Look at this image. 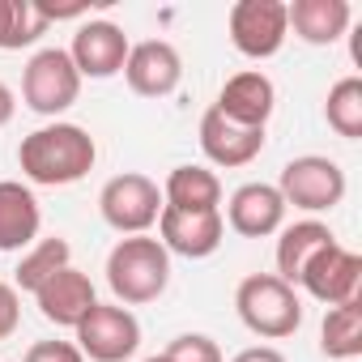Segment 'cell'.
Segmentation results:
<instances>
[{"mask_svg": "<svg viewBox=\"0 0 362 362\" xmlns=\"http://www.w3.org/2000/svg\"><path fill=\"white\" fill-rule=\"evenodd\" d=\"M94 162H98L94 136L81 124H69V119L35 128L18 145V166L39 188H69V184H77V179H86L94 170Z\"/></svg>", "mask_w": 362, "mask_h": 362, "instance_id": "6da1fadb", "label": "cell"}, {"mask_svg": "<svg viewBox=\"0 0 362 362\" xmlns=\"http://www.w3.org/2000/svg\"><path fill=\"white\" fill-rule=\"evenodd\" d=\"M107 286L119 307H141L166 294L170 252L153 235H128L107 252Z\"/></svg>", "mask_w": 362, "mask_h": 362, "instance_id": "7a4b0ae2", "label": "cell"}, {"mask_svg": "<svg viewBox=\"0 0 362 362\" xmlns=\"http://www.w3.org/2000/svg\"><path fill=\"white\" fill-rule=\"evenodd\" d=\"M235 311L247 332L264 341H286L303 328V298L277 273H252L235 290Z\"/></svg>", "mask_w": 362, "mask_h": 362, "instance_id": "3957f363", "label": "cell"}, {"mask_svg": "<svg viewBox=\"0 0 362 362\" xmlns=\"http://www.w3.org/2000/svg\"><path fill=\"white\" fill-rule=\"evenodd\" d=\"M345 170L341 162L324 158V153H303V158H290L281 166V179H277V192L286 201V209H303V214H328L345 201Z\"/></svg>", "mask_w": 362, "mask_h": 362, "instance_id": "277c9868", "label": "cell"}, {"mask_svg": "<svg viewBox=\"0 0 362 362\" xmlns=\"http://www.w3.org/2000/svg\"><path fill=\"white\" fill-rule=\"evenodd\" d=\"M98 214L124 239L128 235H149V226H158V214H162V188L141 170H124V175L103 184Z\"/></svg>", "mask_w": 362, "mask_h": 362, "instance_id": "5b68a950", "label": "cell"}, {"mask_svg": "<svg viewBox=\"0 0 362 362\" xmlns=\"http://www.w3.org/2000/svg\"><path fill=\"white\" fill-rule=\"evenodd\" d=\"M81 94V73L73 69L69 52L64 47H43L26 60V73H22V98L35 115H64Z\"/></svg>", "mask_w": 362, "mask_h": 362, "instance_id": "8992f818", "label": "cell"}, {"mask_svg": "<svg viewBox=\"0 0 362 362\" xmlns=\"http://www.w3.org/2000/svg\"><path fill=\"white\" fill-rule=\"evenodd\" d=\"M73 332L81 358L90 362H128L141 349V320L119 303H94Z\"/></svg>", "mask_w": 362, "mask_h": 362, "instance_id": "52a82bcc", "label": "cell"}, {"mask_svg": "<svg viewBox=\"0 0 362 362\" xmlns=\"http://www.w3.org/2000/svg\"><path fill=\"white\" fill-rule=\"evenodd\" d=\"M226 30H230V43H235L239 56L273 60L290 39L286 5L281 0H235L230 18H226Z\"/></svg>", "mask_w": 362, "mask_h": 362, "instance_id": "ba28073f", "label": "cell"}, {"mask_svg": "<svg viewBox=\"0 0 362 362\" xmlns=\"http://www.w3.org/2000/svg\"><path fill=\"white\" fill-rule=\"evenodd\" d=\"M298 286L324 307L349 303V298H358V286H362V256L349 252L345 243H328L324 252H315L307 260Z\"/></svg>", "mask_w": 362, "mask_h": 362, "instance_id": "9c48e42d", "label": "cell"}, {"mask_svg": "<svg viewBox=\"0 0 362 362\" xmlns=\"http://www.w3.org/2000/svg\"><path fill=\"white\" fill-rule=\"evenodd\" d=\"M226 239V222L222 209H205V214H188V209H166L158 214V243L170 256H184V260H205L222 247Z\"/></svg>", "mask_w": 362, "mask_h": 362, "instance_id": "30bf717a", "label": "cell"}, {"mask_svg": "<svg viewBox=\"0 0 362 362\" xmlns=\"http://www.w3.org/2000/svg\"><path fill=\"white\" fill-rule=\"evenodd\" d=\"M124 81L141 98H166V94L179 90V81H184V56H179L175 43H166V39L132 43L128 60H124Z\"/></svg>", "mask_w": 362, "mask_h": 362, "instance_id": "8fae6325", "label": "cell"}, {"mask_svg": "<svg viewBox=\"0 0 362 362\" xmlns=\"http://www.w3.org/2000/svg\"><path fill=\"white\" fill-rule=\"evenodd\" d=\"M128 35L115 26V22H86V26H77V35H73V47H69V60H73V69L81 73V81L86 77H94V81H107V77H115V73H124V60H128Z\"/></svg>", "mask_w": 362, "mask_h": 362, "instance_id": "7c38bea8", "label": "cell"}, {"mask_svg": "<svg viewBox=\"0 0 362 362\" xmlns=\"http://www.w3.org/2000/svg\"><path fill=\"white\" fill-rule=\"evenodd\" d=\"M222 222L243 239H269L286 226V201H281L277 184H260L256 179V184H243L230 192Z\"/></svg>", "mask_w": 362, "mask_h": 362, "instance_id": "4fadbf2b", "label": "cell"}, {"mask_svg": "<svg viewBox=\"0 0 362 362\" xmlns=\"http://www.w3.org/2000/svg\"><path fill=\"white\" fill-rule=\"evenodd\" d=\"M214 111H222L230 124H243V128H269V119L277 111V86H273L269 73L243 69V73L226 77V86L218 90Z\"/></svg>", "mask_w": 362, "mask_h": 362, "instance_id": "5bb4252c", "label": "cell"}, {"mask_svg": "<svg viewBox=\"0 0 362 362\" xmlns=\"http://www.w3.org/2000/svg\"><path fill=\"white\" fill-rule=\"evenodd\" d=\"M264 149V128H243V124H230L222 111H205L201 115V153L222 166V170H235V166H247L256 162Z\"/></svg>", "mask_w": 362, "mask_h": 362, "instance_id": "9a60e30c", "label": "cell"}, {"mask_svg": "<svg viewBox=\"0 0 362 362\" xmlns=\"http://www.w3.org/2000/svg\"><path fill=\"white\" fill-rule=\"evenodd\" d=\"M35 303H39V315L47 320V324H56V328H77L86 315H90V307L98 303V294H94V281L81 273V269H60L56 277H47L39 290H35Z\"/></svg>", "mask_w": 362, "mask_h": 362, "instance_id": "2e32d148", "label": "cell"}, {"mask_svg": "<svg viewBox=\"0 0 362 362\" xmlns=\"http://www.w3.org/2000/svg\"><path fill=\"white\" fill-rule=\"evenodd\" d=\"M39 230H43L39 197L18 179H0V252H26L30 243H39Z\"/></svg>", "mask_w": 362, "mask_h": 362, "instance_id": "e0dca14e", "label": "cell"}, {"mask_svg": "<svg viewBox=\"0 0 362 362\" xmlns=\"http://www.w3.org/2000/svg\"><path fill=\"white\" fill-rule=\"evenodd\" d=\"M286 22L303 43L328 47L349 30L354 9H349V0H294V5H286Z\"/></svg>", "mask_w": 362, "mask_h": 362, "instance_id": "ac0fdd59", "label": "cell"}, {"mask_svg": "<svg viewBox=\"0 0 362 362\" xmlns=\"http://www.w3.org/2000/svg\"><path fill=\"white\" fill-rule=\"evenodd\" d=\"M277 235H281V239H277V277H281L286 286H298L307 260H311L315 252H324L328 243H337L332 226L320 222V218H303V222H294V226H281Z\"/></svg>", "mask_w": 362, "mask_h": 362, "instance_id": "d6986e66", "label": "cell"}, {"mask_svg": "<svg viewBox=\"0 0 362 362\" xmlns=\"http://www.w3.org/2000/svg\"><path fill=\"white\" fill-rule=\"evenodd\" d=\"M162 205L166 209H188V214H205V209H222V179L209 166H175L162 184Z\"/></svg>", "mask_w": 362, "mask_h": 362, "instance_id": "ffe728a7", "label": "cell"}, {"mask_svg": "<svg viewBox=\"0 0 362 362\" xmlns=\"http://www.w3.org/2000/svg\"><path fill=\"white\" fill-rule=\"evenodd\" d=\"M320 354L332 358V362H349L362 354V303L349 298V303H337L324 311V324H320Z\"/></svg>", "mask_w": 362, "mask_h": 362, "instance_id": "44dd1931", "label": "cell"}, {"mask_svg": "<svg viewBox=\"0 0 362 362\" xmlns=\"http://www.w3.org/2000/svg\"><path fill=\"white\" fill-rule=\"evenodd\" d=\"M69 264H73V247H69V239H60V235L39 239V243H30V247L22 252L18 273H13V290H18V294H35L47 277H56V273L69 269Z\"/></svg>", "mask_w": 362, "mask_h": 362, "instance_id": "7402d4cb", "label": "cell"}, {"mask_svg": "<svg viewBox=\"0 0 362 362\" xmlns=\"http://www.w3.org/2000/svg\"><path fill=\"white\" fill-rule=\"evenodd\" d=\"M52 18L35 0H0V52H22L47 35Z\"/></svg>", "mask_w": 362, "mask_h": 362, "instance_id": "603a6c76", "label": "cell"}, {"mask_svg": "<svg viewBox=\"0 0 362 362\" xmlns=\"http://www.w3.org/2000/svg\"><path fill=\"white\" fill-rule=\"evenodd\" d=\"M324 119L337 136L345 141H358L362 136V77H341L332 90H328V103H324Z\"/></svg>", "mask_w": 362, "mask_h": 362, "instance_id": "cb8c5ba5", "label": "cell"}, {"mask_svg": "<svg viewBox=\"0 0 362 362\" xmlns=\"http://www.w3.org/2000/svg\"><path fill=\"white\" fill-rule=\"evenodd\" d=\"M166 362H226L222 358V345L205 332H179L166 349H162Z\"/></svg>", "mask_w": 362, "mask_h": 362, "instance_id": "d4e9b609", "label": "cell"}, {"mask_svg": "<svg viewBox=\"0 0 362 362\" xmlns=\"http://www.w3.org/2000/svg\"><path fill=\"white\" fill-rule=\"evenodd\" d=\"M22 362H86L73 341H35Z\"/></svg>", "mask_w": 362, "mask_h": 362, "instance_id": "484cf974", "label": "cell"}, {"mask_svg": "<svg viewBox=\"0 0 362 362\" xmlns=\"http://www.w3.org/2000/svg\"><path fill=\"white\" fill-rule=\"evenodd\" d=\"M22 324V294L13 290V281H0V341H9Z\"/></svg>", "mask_w": 362, "mask_h": 362, "instance_id": "4316f807", "label": "cell"}, {"mask_svg": "<svg viewBox=\"0 0 362 362\" xmlns=\"http://www.w3.org/2000/svg\"><path fill=\"white\" fill-rule=\"evenodd\" d=\"M230 362H286V354L273 349V345H247V349H239Z\"/></svg>", "mask_w": 362, "mask_h": 362, "instance_id": "83f0119b", "label": "cell"}, {"mask_svg": "<svg viewBox=\"0 0 362 362\" xmlns=\"http://www.w3.org/2000/svg\"><path fill=\"white\" fill-rule=\"evenodd\" d=\"M13 111H18V98H13V90H9L5 81H0V128L13 119Z\"/></svg>", "mask_w": 362, "mask_h": 362, "instance_id": "f1b7e54d", "label": "cell"}, {"mask_svg": "<svg viewBox=\"0 0 362 362\" xmlns=\"http://www.w3.org/2000/svg\"><path fill=\"white\" fill-rule=\"evenodd\" d=\"M141 362H166V358H162V354H153V358H141Z\"/></svg>", "mask_w": 362, "mask_h": 362, "instance_id": "f546056e", "label": "cell"}]
</instances>
